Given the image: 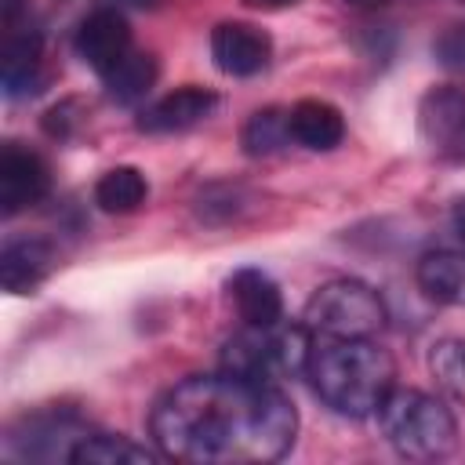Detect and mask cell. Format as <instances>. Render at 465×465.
Segmentation results:
<instances>
[{"label": "cell", "instance_id": "obj_21", "mask_svg": "<svg viewBox=\"0 0 465 465\" xmlns=\"http://www.w3.org/2000/svg\"><path fill=\"white\" fill-rule=\"evenodd\" d=\"M432 378L458 400H465V338H443L429 352Z\"/></svg>", "mask_w": 465, "mask_h": 465}, {"label": "cell", "instance_id": "obj_5", "mask_svg": "<svg viewBox=\"0 0 465 465\" xmlns=\"http://www.w3.org/2000/svg\"><path fill=\"white\" fill-rule=\"evenodd\" d=\"M302 323L323 338H374L385 327V305L363 280H327L305 302Z\"/></svg>", "mask_w": 465, "mask_h": 465}, {"label": "cell", "instance_id": "obj_17", "mask_svg": "<svg viewBox=\"0 0 465 465\" xmlns=\"http://www.w3.org/2000/svg\"><path fill=\"white\" fill-rule=\"evenodd\" d=\"M156 73H160L156 58L149 51H134L131 47L102 80H105V91H109V98L116 105H134V102H142L153 91Z\"/></svg>", "mask_w": 465, "mask_h": 465}, {"label": "cell", "instance_id": "obj_16", "mask_svg": "<svg viewBox=\"0 0 465 465\" xmlns=\"http://www.w3.org/2000/svg\"><path fill=\"white\" fill-rule=\"evenodd\" d=\"M418 287L440 305H465V254L429 251L418 262Z\"/></svg>", "mask_w": 465, "mask_h": 465}, {"label": "cell", "instance_id": "obj_2", "mask_svg": "<svg viewBox=\"0 0 465 465\" xmlns=\"http://www.w3.org/2000/svg\"><path fill=\"white\" fill-rule=\"evenodd\" d=\"M305 378L312 381L316 396L331 411L345 418H367V414H378L381 400L396 385V367H392V356L371 338L312 334Z\"/></svg>", "mask_w": 465, "mask_h": 465}, {"label": "cell", "instance_id": "obj_3", "mask_svg": "<svg viewBox=\"0 0 465 465\" xmlns=\"http://www.w3.org/2000/svg\"><path fill=\"white\" fill-rule=\"evenodd\" d=\"M378 425L389 447L414 461H436L458 447V421L450 407L421 389L392 385L378 407Z\"/></svg>", "mask_w": 465, "mask_h": 465}, {"label": "cell", "instance_id": "obj_22", "mask_svg": "<svg viewBox=\"0 0 465 465\" xmlns=\"http://www.w3.org/2000/svg\"><path fill=\"white\" fill-rule=\"evenodd\" d=\"M432 54H436V62H440L443 69H450V73H465V22L447 25V29L436 36Z\"/></svg>", "mask_w": 465, "mask_h": 465}, {"label": "cell", "instance_id": "obj_14", "mask_svg": "<svg viewBox=\"0 0 465 465\" xmlns=\"http://www.w3.org/2000/svg\"><path fill=\"white\" fill-rule=\"evenodd\" d=\"M287 120H291V138L305 149H334L341 138H345V120L341 113L331 105V102H320V98H302L287 109Z\"/></svg>", "mask_w": 465, "mask_h": 465}, {"label": "cell", "instance_id": "obj_6", "mask_svg": "<svg viewBox=\"0 0 465 465\" xmlns=\"http://www.w3.org/2000/svg\"><path fill=\"white\" fill-rule=\"evenodd\" d=\"M87 425L69 411H40L22 418L7 436V454L33 461H73V450L87 440Z\"/></svg>", "mask_w": 465, "mask_h": 465}, {"label": "cell", "instance_id": "obj_1", "mask_svg": "<svg viewBox=\"0 0 465 465\" xmlns=\"http://www.w3.org/2000/svg\"><path fill=\"white\" fill-rule=\"evenodd\" d=\"M294 429L298 414L280 385L229 371L178 381L149 414L156 450L193 465L276 461L291 450Z\"/></svg>", "mask_w": 465, "mask_h": 465}, {"label": "cell", "instance_id": "obj_8", "mask_svg": "<svg viewBox=\"0 0 465 465\" xmlns=\"http://www.w3.org/2000/svg\"><path fill=\"white\" fill-rule=\"evenodd\" d=\"M47 189H51L47 163L33 149L7 142L0 149V211L11 218L18 211L40 203L47 196Z\"/></svg>", "mask_w": 465, "mask_h": 465}, {"label": "cell", "instance_id": "obj_19", "mask_svg": "<svg viewBox=\"0 0 465 465\" xmlns=\"http://www.w3.org/2000/svg\"><path fill=\"white\" fill-rule=\"evenodd\" d=\"M160 454L127 440V436H109V432H91L76 450V465H153Z\"/></svg>", "mask_w": 465, "mask_h": 465}, {"label": "cell", "instance_id": "obj_25", "mask_svg": "<svg viewBox=\"0 0 465 465\" xmlns=\"http://www.w3.org/2000/svg\"><path fill=\"white\" fill-rule=\"evenodd\" d=\"M454 229H458L461 236H465V196H461V200L454 203Z\"/></svg>", "mask_w": 465, "mask_h": 465}, {"label": "cell", "instance_id": "obj_11", "mask_svg": "<svg viewBox=\"0 0 465 465\" xmlns=\"http://www.w3.org/2000/svg\"><path fill=\"white\" fill-rule=\"evenodd\" d=\"M218 105V94L207 91V87H178L171 94H163L160 102H153L149 109H142L138 116V131L145 134H178V131H189L196 124H203Z\"/></svg>", "mask_w": 465, "mask_h": 465}, {"label": "cell", "instance_id": "obj_28", "mask_svg": "<svg viewBox=\"0 0 465 465\" xmlns=\"http://www.w3.org/2000/svg\"><path fill=\"white\" fill-rule=\"evenodd\" d=\"M461 4H465V0H461Z\"/></svg>", "mask_w": 465, "mask_h": 465}, {"label": "cell", "instance_id": "obj_20", "mask_svg": "<svg viewBox=\"0 0 465 465\" xmlns=\"http://www.w3.org/2000/svg\"><path fill=\"white\" fill-rule=\"evenodd\" d=\"M294 138H291V120H287V109H258L247 116L243 131H240V145L247 156H272L280 149H287Z\"/></svg>", "mask_w": 465, "mask_h": 465}, {"label": "cell", "instance_id": "obj_27", "mask_svg": "<svg viewBox=\"0 0 465 465\" xmlns=\"http://www.w3.org/2000/svg\"><path fill=\"white\" fill-rule=\"evenodd\" d=\"M134 4H153V0H134Z\"/></svg>", "mask_w": 465, "mask_h": 465}, {"label": "cell", "instance_id": "obj_10", "mask_svg": "<svg viewBox=\"0 0 465 465\" xmlns=\"http://www.w3.org/2000/svg\"><path fill=\"white\" fill-rule=\"evenodd\" d=\"M127 51H131V29H127V18L120 11L98 7V11H91L80 22V29H76V54L98 76H105Z\"/></svg>", "mask_w": 465, "mask_h": 465}, {"label": "cell", "instance_id": "obj_9", "mask_svg": "<svg viewBox=\"0 0 465 465\" xmlns=\"http://www.w3.org/2000/svg\"><path fill=\"white\" fill-rule=\"evenodd\" d=\"M272 40L251 22H222L211 33V58L225 76H254L269 65Z\"/></svg>", "mask_w": 465, "mask_h": 465}, {"label": "cell", "instance_id": "obj_13", "mask_svg": "<svg viewBox=\"0 0 465 465\" xmlns=\"http://www.w3.org/2000/svg\"><path fill=\"white\" fill-rule=\"evenodd\" d=\"M54 269V251L44 240H11L0 251V283L11 294L36 291Z\"/></svg>", "mask_w": 465, "mask_h": 465}, {"label": "cell", "instance_id": "obj_7", "mask_svg": "<svg viewBox=\"0 0 465 465\" xmlns=\"http://www.w3.org/2000/svg\"><path fill=\"white\" fill-rule=\"evenodd\" d=\"M418 131L436 156L465 160V87H429L418 102Z\"/></svg>", "mask_w": 465, "mask_h": 465}, {"label": "cell", "instance_id": "obj_12", "mask_svg": "<svg viewBox=\"0 0 465 465\" xmlns=\"http://www.w3.org/2000/svg\"><path fill=\"white\" fill-rule=\"evenodd\" d=\"M229 298L247 327H272L283 320V294L262 269H236L229 276Z\"/></svg>", "mask_w": 465, "mask_h": 465}, {"label": "cell", "instance_id": "obj_4", "mask_svg": "<svg viewBox=\"0 0 465 465\" xmlns=\"http://www.w3.org/2000/svg\"><path fill=\"white\" fill-rule=\"evenodd\" d=\"M312 349V334L305 323H272V327H247L232 334L222 349V371L251 378V381H269L276 385L280 378L305 374Z\"/></svg>", "mask_w": 465, "mask_h": 465}, {"label": "cell", "instance_id": "obj_18", "mask_svg": "<svg viewBox=\"0 0 465 465\" xmlns=\"http://www.w3.org/2000/svg\"><path fill=\"white\" fill-rule=\"evenodd\" d=\"M149 182L138 167H113L94 182V203L105 214H131L145 203Z\"/></svg>", "mask_w": 465, "mask_h": 465}, {"label": "cell", "instance_id": "obj_15", "mask_svg": "<svg viewBox=\"0 0 465 465\" xmlns=\"http://www.w3.org/2000/svg\"><path fill=\"white\" fill-rule=\"evenodd\" d=\"M40 62H44V36L36 29H22L7 36L4 62H0V80L7 98L29 94L40 84Z\"/></svg>", "mask_w": 465, "mask_h": 465}, {"label": "cell", "instance_id": "obj_24", "mask_svg": "<svg viewBox=\"0 0 465 465\" xmlns=\"http://www.w3.org/2000/svg\"><path fill=\"white\" fill-rule=\"evenodd\" d=\"M18 11H22V0H4V25H7V29L15 25Z\"/></svg>", "mask_w": 465, "mask_h": 465}, {"label": "cell", "instance_id": "obj_23", "mask_svg": "<svg viewBox=\"0 0 465 465\" xmlns=\"http://www.w3.org/2000/svg\"><path fill=\"white\" fill-rule=\"evenodd\" d=\"M243 4L262 7V11H280V7H291V4H298V0H243Z\"/></svg>", "mask_w": 465, "mask_h": 465}, {"label": "cell", "instance_id": "obj_26", "mask_svg": "<svg viewBox=\"0 0 465 465\" xmlns=\"http://www.w3.org/2000/svg\"><path fill=\"white\" fill-rule=\"evenodd\" d=\"M345 4H356V7H374V4H381V0H345Z\"/></svg>", "mask_w": 465, "mask_h": 465}]
</instances>
